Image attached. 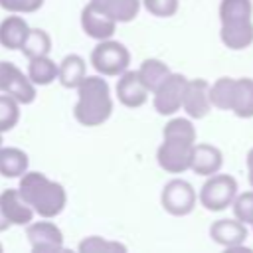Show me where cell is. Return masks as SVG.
Instances as JSON below:
<instances>
[{
  "label": "cell",
  "instance_id": "obj_15",
  "mask_svg": "<svg viewBox=\"0 0 253 253\" xmlns=\"http://www.w3.org/2000/svg\"><path fill=\"white\" fill-rule=\"evenodd\" d=\"M0 208L10 221V225H28L34 219V210L28 206V202L22 198L18 190H4L0 194Z\"/></svg>",
  "mask_w": 253,
  "mask_h": 253
},
{
  "label": "cell",
  "instance_id": "obj_7",
  "mask_svg": "<svg viewBox=\"0 0 253 253\" xmlns=\"http://www.w3.org/2000/svg\"><path fill=\"white\" fill-rule=\"evenodd\" d=\"M0 93L14 97L20 105H30L36 99V85L14 63L0 61Z\"/></svg>",
  "mask_w": 253,
  "mask_h": 253
},
{
  "label": "cell",
  "instance_id": "obj_16",
  "mask_svg": "<svg viewBox=\"0 0 253 253\" xmlns=\"http://www.w3.org/2000/svg\"><path fill=\"white\" fill-rule=\"evenodd\" d=\"M221 43L227 49L239 51L253 43V22L249 20H237V22H223L219 28Z\"/></svg>",
  "mask_w": 253,
  "mask_h": 253
},
{
  "label": "cell",
  "instance_id": "obj_2",
  "mask_svg": "<svg viewBox=\"0 0 253 253\" xmlns=\"http://www.w3.org/2000/svg\"><path fill=\"white\" fill-rule=\"evenodd\" d=\"M113 113L109 83L101 75H85L77 85V103L73 117L83 126H99Z\"/></svg>",
  "mask_w": 253,
  "mask_h": 253
},
{
  "label": "cell",
  "instance_id": "obj_8",
  "mask_svg": "<svg viewBox=\"0 0 253 253\" xmlns=\"http://www.w3.org/2000/svg\"><path fill=\"white\" fill-rule=\"evenodd\" d=\"M192 142L178 140V138H164L156 150L158 166L170 174H182L190 170V156H192Z\"/></svg>",
  "mask_w": 253,
  "mask_h": 253
},
{
  "label": "cell",
  "instance_id": "obj_12",
  "mask_svg": "<svg viewBox=\"0 0 253 253\" xmlns=\"http://www.w3.org/2000/svg\"><path fill=\"white\" fill-rule=\"evenodd\" d=\"M223 154L217 146L206 144V142H194L192 156H190V170L200 176H211L221 170Z\"/></svg>",
  "mask_w": 253,
  "mask_h": 253
},
{
  "label": "cell",
  "instance_id": "obj_4",
  "mask_svg": "<svg viewBox=\"0 0 253 253\" xmlns=\"http://www.w3.org/2000/svg\"><path fill=\"white\" fill-rule=\"evenodd\" d=\"M237 196V180L229 174H211L200 188L198 200L208 211H223L227 210Z\"/></svg>",
  "mask_w": 253,
  "mask_h": 253
},
{
  "label": "cell",
  "instance_id": "obj_32",
  "mask_svg": "<svg viewBox=\"0 0 253 253\" xmlns=\"http://www.w3.org/2000/svg\"><path fill=\"white\" fill-rule=\"evenodd\" d=\"M43 6V0H0V8L10 14H32Z\"/></svg>",
  "mask_w": 253,
  "mask_h": 253
},
{
  "label": "cell",
  "instance_id": "obj_19",
  "mask_svg": "<svg viewBox=\"0 0 253 253\" xmlns=\"http://www.w3.org/2000/svg\"><path fill=\"white\" fill-rule=\"evenodd\" d=\"M87 75V63L81 55L69 53L57 63V81L65 89H77V85Z\"/></svg>",
  "mask_w": 253,
  "mask_h": 253
},
{
  "label": "cell",
  "instance_id": "obj_10",
  "mask_svg": "<svg viewBox=\"0 0 253 253\" xmlns=\"http://www.w3.org/2000/svg\"><path fill=\"white\" fill-rule=\"evenodd\" d=\"M210 83L206 79H188L186 87H184V95H182V111L190 117V119H204L210 109Z\"/></svg>",
  "mask_w": 253,
  "mask_h": 253
},
{
  "label": "cell",
  "instance_id": "obj_23",
  "mask_svg": "<svg viewBox=\"0 0 253 253\" xmlns=\"http://www.w3.org/2000/svg\"><path fill=\"white\" fill-rule=\"evenodd\" d=\"M136 73H138V77H140V81L144 83V87L152 93L166 77H168V73H170V67L164 63V61H160V59H144L142 63H140V67L136 69Z\"/></svg>",
  "mask_w": 253,
  "mask_h": 253
},
{
  "label": "cell",
  "instance_id": "obj_29",
  "mask_svg": "<svg viewBox=\"0 0 253 253\" xmlns=\"http://www.w3.org/2000/svg\"><path fill=\"white\" fill-rule=\"evenodd\" d=\"M79 253H126V247L119 241H107L99 235L85 237L79 243Z\"/></svg>",
  "mask_w": 253,
  "mask_h": 253
},
{
  "label": "cell",
  "instance_id": "obj_37",
  "mask_svg": "<svg viewBox=\"0 0 253 253\" xmlns=\"http://www.w3.org/2000/svg\"><path fill=\"white\" fill-rule=\"evenodd\" d=\"M251 227H253V223H251Z\"/></svg>",
  "mask_w": 253,
  "mask_h": 253
},
{
  "label": "cell",
  "instance_id": "obj_14",
  "mask_svg": "<svg viewBox=\"0 0 253 253\" xmlns=\"http://www.w3.org/2000/svg\"><path fill=\"white\" fill-rule=\"evenodd\" d=\"M81 28L89 38L101 42V40L113 38L115 30H117V22L111 20L109 16H105L103 12H99L97 8H93L91 4H87L81 10Z\"/></svg>",
  "mask_w": 253,
  "mask_h": 253
},
{
  "label": "cell",
  "instance_id": "obj_21",
  "mask_svg": "<svg viewBox=\"0 0 253 253\" xmlns=\"http://www.w3.org/2000/svg\"><path fill=\"white\" fill-rule=\"evenodd\" d=\"M30 160L22 148L16 146H0V174L4 178H20L28 172Z\"/></svg>",
  "mask_w": 253,
  "mask_h": 253
},
{
  "label": "cell",
  "instance_id": "obj_35",
  "mask_svg": "<svg viewBox=\"0 0 253 253\" xmlns=\"http://www.w3.org/2000/svg\"><path fill=\"white\" fill-rule=\"evenodd\" d=\"M0 146H2V134H0Z\"/></svg>",
  "mask_w": 253,
  "mask_h": 253
},
{
  "label": "cell",
  "instance_id": "obj_9",
  "mask_svg": "<svg viewBox=\"0 0 253 253\" xmlns=\"http://www.w3.org/2000/svg\"><path fill=\"white\" fill-rule=\"evenodd\" d=\"M26 237L34 253H57L63 249V233L61 229L43 217V221H30L26 229Z\"/></svg>",
  "mask_w": 253,
  "mask_h": 253
},
{
  "label": "cell",
  "instance_id": "obj_31",
  "mask_svg": "<svg viewBox=\"0 0 253 253\" xmlns=\"http://www.w3.org/2000/svg\"><path fill=\"white\" fill-rule=\"evenodd\" d=\"M140 2L146 8V12H150L156 18H172L180 8V0H140Z\"/></svg>",
  "mask_w": 253,
  "mask_h": 253
},
{
  "label": "cell",
  "instance_id": "obj_24",
  "mask_svg": "<svg viewBox=\"0 0 253 253\" xmlns=\"http://www.w3.org/2000/svg\"><path fill=\"white\" fill-rule=\"evenodd\" d=\"M22 53L32 59V57H42V55H49L51 51V38L45 30L40 28H30V34L26 38V42L22 43Z\"/></svg>",
  "mask_w": 253,
  "mask_h": 253
},
{
  "label": "cell",
  "instance_id": "obj_36",
  "mask_svg": "<svg viewBox=\"0 0 253 253\" xmlns=\"http://www.w3.org/2000/svg\"><path fill=\"white\" fill-rule=\"evenodd\" d=\"M0 253H2V245H0Z\"/></svg>",
  "mask_w": 253,
  "mask_h": 253
},
{
  "label": "cell",
  "instance_id": "obj_18",
  "mask_svg": "<svg viewBox=\"0 0 253 253\" xmlns=\"http://www.w3.org/2000/svg\"><path fill=\"white\" fill-rule=\"evenodd\" d=\"M229 111L239 119L253 117V79L251 77L233 79V95H231Z\"/></svg>",
  "mask_w": 253,
  "mask_h": 253
},
{
  "label": "cell",
  "instance_id": "obj_3",
  "mask_svg": "<svg viewBox=\"0 0 253 253\" xmlns=\"http://www.w3.org/2000/svg\"><path fill=\"white\" fill-rule=\"evenodd\" d=\"M130 51L121 43L109 40H101L91 51V65L99 75L105 77H119L123 71L128 69Z\"/></svg>",
  "mask_w": 253,
  "mask_h": 253
},
{
  "label": "cell",
  "instance_id": "obj_27",
  "mask_svg": "<svg viewBox=\"0 0 253 253\" xmlns=\"http://www.w3.org/2000/svg\"><path fill=\"white\" fill-rule=\"evenodd\" d=\"M162 136L164 138H178V140H186V142H196V128L188 119H182V117H176V119H170L162 130Z\"/></svg>",
  "mask_w": 253,
  "mask_h": 253
},
{
  "label": "cell",
  "instance_id": "obj_13",
  "mask_svg": "<svg viewBox=\"0 0 253 253\" xmlns=\"http://www.w3.org/2000/svg\"><path fill=\"white\" fill-rule=\"evenodd\" d=\"M210 237L217 245L225 249H233L245 243L247 239V225L239 219H217L210 225Z\"/></svg>",
  "mask_w": 253,
  "mask_h": 253
},
{
  "label": "cell",
  "instance_id": "obj_30",
  "mask_svg": "<svg viewBox=\"0 0 253 253\" xmlns=\"http://www.w3.org/2000/svg\"><path fill=\"white\" fill-rule=\"evenodd\" d=\"M231 208H233L235 219H239V221L245 223V225H251V223H253V190L235 196Z\"/></svg>",
  "mask_w": 253,
  "mask_h": 253
},
{
  "label": "cell",
  "instance_id": "obj_28",
  "mask_svg": "<svg viewBox=\"0 0 253 253\" xmlns=\"http://www.w3.org/2000/svg\"><path fill=\"white\" fill-rule=\"evenodd\" d=\"M20 121V103L6 95L0 93V134L12 130Z\"/></svg>",
  "mask_w": 253,
  "mask_h": 253
},
{
  "label": "cell",
  "instance_id": "obj_26",
  "mask_svg": "<svg viewBox=\"0 0 253 253\" xmlns=\"http://www.w3.org/2000/svg\"><path fill=\"white\" fill-rule=\"evenodd\" d=\"M210 103L211 107L219 111H229L231 95H233V79L231 77H219L210 85Z\"/></svg>",
  "mask_w": 253,
  "mask_h": 253
},
{
  "label": "cell",
  "instance_id": "obj_1",
  "mask_svg": "<svg viewBox=\"0 0 253 253\" xmlns=\"http://www.w3.org/2000/svg\"><path fill=\"white\" fill-rule=\"evenodd\" d=\"M18 192L34 210V213L45 219L59 215L67 204L65 188L42 172H24L20 176Z\"/></svg>",
  "mask_w": 253,
  "mask_h": 253
},
{
  "label": "cell",
  "instance_id": "obj_6",
  "mask_svg": "<svg viewBox=\"0 0 253 253\" xmlns=\"http://www.w3.org/2000/svg\"><path fill=\"white\" fill-rule=\"evenodd\" d=\"M186 77L182 73H168V77L152 91L154 111L162 117H170L182 109V95L186 87Z\"/></svg>",
  "mask_w": 253,
  "mask_h": 253
},
{
  "label": "cell",
  "instance_id": "obj_20",
  "mask_svg": "<svg viewBox=\"0 0 253 253\" xmlns=\"http://www.w3.org/2000/svg\"><path fill=\"white\" fill-rule=\"evenodd\" d=\"M30 34V26L22 16H6L0 22V43L6 49H20Z\"/></svg>",
  "mask_w": 253,
  "mask_h": 253
},
{
  "label": "cell",
  "instance_id": "obj_11",
  "mask_svg": "<svg viewBox=\"0 0 253 253\" xmlns=\"http://www.w3.org/2000/svg\"><path fill=\"white\" fill-rule=\"evenodd\" d=\"M148 95L150 91L144 87V83L140 81L138 73L136 71H123L119 75V81H117V97L119 101L128 107V109H136V107H142L146 101H148Z\"/></svg>",
  "mask_w": 253,
  "mask_h": 253
},
{
  "label": "cell",
  "instance_id": "obj_25",
  "mask_svg": "<svg viewBox=\"0 0 253 253\" xmlns=\"http://www.w3.org/2000/svg\"><path fill=\"white\" fill-rule=\"evenodd\" d=\"M253 14L251 0H221L219 4V22H237L249 20Z\"/></svg>",
  "mask_w": 253,
  "mask_h": 253
},
{
  "label": "cell",
  "instance_id": "obj_33",
  "mask_svg": "<svg viewBox=\"0 0 253 253\" xmlns=\"http://www.w3.org/2000/svg\"><path fill=\"white\" fill-rule=\"evenodd\" d=\"M245 162H247V178H249V184H251V188H253V146L249 148Z\"/></svg>",
  "mask_w": 253,
  "mask_h": 253
},
{
  "label": "cell",
  "instance_id": "obj_22",
  "mask_svg": "<svg viewBox=\"0 0 253 253\" xmlns=\"http://www.w3.org/2000/svg\"><path fill=\"white\" fill-rule=\"evenodd\" d=\"M30 81L36 87H45L49 83H53L57 79V63L53 59H49L47 55L42 57H32L28 63V73Z\"/></svg>",
  "mask_w": 253,
  "mask_h": 253
},
{
  "label": "cell",
  "instance_id": "obj_34",
  "mask_svg": "<svg viewBox=\"0 0 253 253\" xmlns=\"http://www.w3.org/2000/svg\"><path fill=\"white\" fill-rule=\"evenodd\" d=\"M8 227H10V221L6 219V215H4V211H2V208H0V233L6 231Z\"/></svg>",
  "mask_w": 253,
  "mask_h": 253
},
{
  "label": "cell",
  "instance_id": "obj_5",
  "mask_svg": "<svg viewBox=\"0 0 253 253\" xmlns=\"http://www.w3.org/2000/svg\"><path fill=\"white\" fill-rule=\"evenodd\" d=\"M196 202H198V194H196L194 186L190 182L182 180V178L170 180L162 188V194H160L162 208L170 215H176V217L192 213L194 208H196Z\"/></svg>",
  "mask_w": 253,
  "mask_h": 253
},
{
  "label": "cell",
  "instance_id": "obj_17",
  "mask_svg": "<svg viewBox=\"0 0 253 253\" xmlns=\"http://www.w3.org/2000/svg\"><path fill=\"white\" fill-rule=\"evenodd\" d=\"M89 4L117 24L132 22L140 12V0H89Z\"/></svg>",
  "mask_w": 253,
  "mask_h": 253
}]
</instances>
